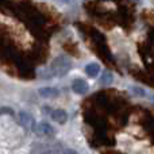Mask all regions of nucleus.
Returning <instances> with one entry per match:
<instances>
[{"label":"nucleus","instance_id":"obj_3","mask_svg":"<svg viewBox=\"0 0 154 154\" xmlns=\"http://www.w3.org/2000/svg\"><path fill=\"white\" fill-rule=\"evenodd\" d=\"M35 133L41 137H53L57 134V130L46 122H41L35 126Z\"/></svg>","mask_w":154,"mask_h":154},{"label":"nucleus","instance_id":"obj_1","mask_svg":"<svg viewBox=\"0 0 154 154\" xmlns=\"http://www.w3.org/2000/svg\"><path fill=\"white\" fill-rule=\"evenodd\" d=\"M70 69H72V61L66 56H58L50 64L49 72H50V77H62L68 75Z\"/></svg>","mask_w":154,"mask_h":154},{"label":"nucleus","instance_id":"obj_4","mask_svg":"<svg viewBox=\"0 0 154 154\" xmlns=\"http://www.w3.org/2000/svg\"><path fill=\"white\" fill-rule=\"evenodd\" d=\"M72 89L75 93L84 95V93H87L88 91H89V85H88V82L85 81V80L76 79V80H73V82H72Z\"/></svg>","mask_w":154,"mask_h":154},{"label":"nucleus","instance_id":"obj_9","mask_svg":"<svg viewBox=\"0 0 154 154\" xmlns=\"http://www.w3.org/2000/svg\"><path fill=\"white\" fill-rule=\"evenodd\" d=\"M131 89L135 92V95L137 96H141V97H145L146 96V91L143 89V88H139V87H133Z\"/></svg>","mask_w":154,"mask_h":154},{"label":"nucleus","instance_id":"obj_8","mask_svg":"<svg viewBox=\"0 0 154 154\" xmlns=\"http://www.w3.org/2000/svg\"><path fill=\"white\" fill-rule=\"evenodd\" d=\"M100 82L103 85H109L114 82V75H112V72H109V70H106V72H103V75L100 77Z\"/></svg>","mask_w":154,"mask_h":154},{"label":"nucleus","instance_id":"obj_2","mask_svg":"<svg viewBox=\"0 0 154 154\" xmlns=\"http://www.w3.org/2000/svg\"><path fill=\"white\" fill-rule=\"evenodd\" d=\"M18 120H19V123H20L24 128H27V130H35L37 123H35L34 116H32L31 114H29V112L20 111L18 114Z\"/></svg>","mask_w":154,"mask_h":154},{"label":"nucleus","instance_id":"obj_7","mask_svg":"<svg viewBox=\"0 0 154 154\" xmlns=\"http://www.w3.org/2000/svg\"><path fill=\"white\" fill-rule=\"evenodd\" d=\"M85 73H87L88 77L91 79H96L100 73V65L96 64V62H92V64H88L85 66Z\"/></svg>","mask_w":154,"mask_h":154},{"label":"nucleus","instance_id":"obj_6","mask_svg":"<svg viewBox=\"0 0 154 154\" xmlns=\"http://www.w3.org/2000/svg\"><path fill=\"white\" fill-rule=\"evenodd\" d=\"M50 118L54 122L60 123V125H64V123L68 122V114L64 109H54V111H51Z\"/></svg>","mask_w":154,"mask_h":154},{"label":"nucleus","instance_id":"obj_10","mask_svg":"<svg viewBox=\"0 0 154 154\" xmlns=\"http://www.w3.org/2000/svg\"><path fill=\"white\" fill-rule=\"evenodd\" d=\"M2 114L3 115H10V116H14V109L12 108H8V107H2Z\"/></svg>","mask_w":154,"mask_h":154},{"label":"nucleus","instance_id":"obj_5","mask_svg":"<svg viewBox=\"0 0 154 154\" xmlns=\"http://www.w3.org/2000/svg\"><path fill=\"white\" fill-rule=\"evenodd\" d=\"M39 96L43 99H56L58 97L60 92L57 88H51V87H43V88H39Z\"/></svg>","mask_w":154,"mask_h":154},{"label":"nucleus","instance_id":"obj_11","mask_svg":"<svg viewBox=\"0 0 154 154\" xmlns=\"http://www.w3.org/2000/svg\"><path fill=\"white\" fill-rule=\"evenodd\" d=\"M62 154H79L76 152V150H73V149H66V150H64V153Z\"/></svg>","mask_w":154,"mask_h":154}]
</instances>
